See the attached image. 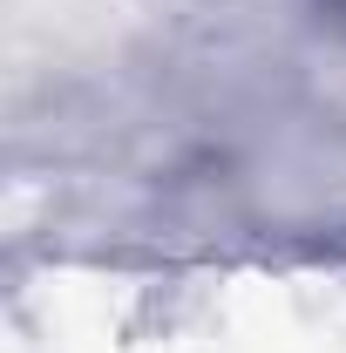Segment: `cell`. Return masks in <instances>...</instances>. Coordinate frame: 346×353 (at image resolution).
Returning a JSON list of instances; mask_svg holds the SVG:
<instances>
[{
  "label": "cell",
  "mask_w": 346,
  "mask_h": 353,
  "mask_svg": "<svg viewBox=\"0 0 346 353\" xmlns=\"http://www.w3.org/2000/svg\"><path fill=\"white\" fill-rule=\"evenodd\" d=\"M319 7H326V14H333V21H346V0H319Z\"/></svg>",
  "instance_id": "cell-1"
}]
</instances>
